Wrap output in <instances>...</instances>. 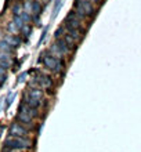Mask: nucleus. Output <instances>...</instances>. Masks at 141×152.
<instances>
[{
  "instance_id": "13",
  "label": "nucleus",
  "mask_w": 141,
  "mask_h": 152,
  "mask_svg": "<svg viewBox=\"0 0 141 152\" xmlns=\"http://www.w3.org/2000/svg\"><path fill=\"white\" fill-rule=\"evenodd\" d=\"M15 97H17V94L15 93H8V96H7V98H6V105H4V109L7 111L10 107H11V104H12V101L15 100Z\"/></svg>"
},
{
  "instance_id": "15",
  "label": "nucleus",
  "mask_w": 141,
  "mask_h": 152,
  "mask_svg": "<svg viewBox=\"0 0 141 152\" xmlns=\"http://www.w3.org/2000/svg\"><path fill=\"white\" fill-rule=\"evenodd\" d=\"M32 12L36 14V15L40 14V3H39L37 0H33L32 1Z\"/></svg>"
},
{
  "instance_id": "23",
  "label": "nucleus",
  "mask_w": 141,
  "mask_h": 152,
  "mask_svg": "<svg viewBox=\"0 0 141 152\" xmlns=\"http://www.w3.org/2000/svg\"><path fill=\"white\" fill-rule=\"evenodd\" d=\"M62 33H64V26H60V28H57V31L54 32V36H56V39H61Z\"/></svg>"
},
{
  "instance_id": "20",
  "label": "nucleus",
  "mask_w": 141,
  "mask_h": 152,
  "mask_svg": "<svg viewBox=\"0 0 141 152\" xmlns=\"http://www.w3.org/2000/svg\"><path fill=\"white\" fill-rule=\"evenodd\" d=\"M21 18L24 20V22H29V21H31V12L22 10V12H21Z\"/></svg>"
},
{
  "instance_id": "10",
  "label": "nucleus",
  "mask_w": 141,
  "mask_h": 152,
  "mask_svg": "<svg viewBox=\"0 0 141 152\" xmlns=\"http://www.w3.org/2000/svg\"><path fill=\"white\" fill-rule=\"evenodd\" d=\"M24 102L28 107H31V108H35V109H37L39 107H40V104H42V100H35V98H31V97H25L24 98Z\"/></svg>"
},
{
  "instance_id": "4",
  "label": "nucleus",
  "mask_w": 141,
  "mask_h": 152,
  "mask_svg": "<svg viewBox=\"0 0 141 152\" xmlns=\"http://www.w3.org/2000/svg\"><path fill=\"white\" fill-rule=\"evenodd\" d=\"M65 28L69 29H80V18L76 15V11H69L65 18Z\"/></svg>"
},
{
  "instance_id": "24",
  "label": "nucleus",
  "mask_w": 141,
  "mask_h": 152,
  "mask_svg": "<svg viewBox=\"0 0 141 152\" xmlns=\"http://www.w3.org/2000/svg\"><path fill=\"white\" fill-rule=\"evenodd\" d=\"M26 75H28L26 72H22L20 76H18V80H17V82H18V83H22V82L25 80V77H26Z\"/></svg>"
},
{
  "instance_id": "28",
  "label": "nucleus",
  "mask_w": 141,
  "mask_h": 152,
  "mask_svg": "<svg viewBox=\"0 0 141 152\" xmlns=\"http://www.w3.org/2000/svg\"><path fill=\"white\" fill-rule=\"evenodd\" d=\"M89 1H91V3L94 4V3H98V1H100V0H89Z\"/></svg>"
},
{
  "instance_id": "8",
  "label": "nucleus",
  "mask_w": 141,
  "mask_h": 152,
  "mask_svg": "<svg viewBox=\"0 0 141 152\" xmlns=\"http://www.w3.org/2000/svg\"><path fill=\"white\" fill-rule=\"evenodd\" d=\"M4 40H6L12 48L18 47L21 44V39L18 36H15V35H6V36H4Z\"/></svg>"
},
{
  "instance_id": "5",
  "label": "nucleus",
  "mask_w": 141,
  "mask_h": 152,
  "mask_svg": "<svg viewBox=\"0 0 141 152\" xmlns=\"http://www.w3.org/2000/svg\"><path fill=\"white\" fill-rule=\"evenodd\" d=\"M8 134H10V137H25L28 134V132H26V129H25L22 124L12 123L11 126H10Z\"/></svg>"
},
{
  "instance_id": "29",
  "label": "nucleus",
  "mask_w": 141,
  "mask_h": 152,
  "mask_svg": "<svg viewBox=\"0 0 141 152\" xmlns=\"http://www.w3.org/2000/svg\"><path fill=\"white\" fill-rule=\"evenodd\" d=\"M45 1H48V0H45Z\"/></svg>"
},
{
  "instance_id": "12",
  "label": "nucleus",
  "mask_w": 141,
  "mask_h": 152,
  "mask_svg": "<svg viewBox=\"0 0 141 152\" xmlns=\"http://www.w3.org/2000/svg\"><path fill=\"white\" fill-rule=\"evenodd\" d=\"M0 51L7 53V54H11V53H12V47L3 39V40H0Z\"/></svg>"
},
{
  "instance_id": "3",
  "label": "nucleus",
  "mask_w": 141,
  "mask_h": 152,
  "mask_svg": "<svg viewBox=\"0 0 141 152\" xmlns=\"http://www.w3.org/2000/svg\"><path fill=\"white\" fill-rule=\"evenodd\" d=\"M43 64H45V66L47 69H50V71H53V72H61V69H62V66H64V64H62V61L58 58V57L53 56V54H45V57H43Z\"/></svg>"
},
{
  "instance_id": "7",
  "label": "nucleus",
  "mask_w": 141,
  "mask_h": 152,
  "mask_svg": "<svg viewBox=\"0 0 141 152\" xmlns=\"http://www.w3.org/2000/svg\"><path fill=\"white\" fill-rule=\"evenodd\" d=\"M64 3H65V0H56V1H54V6H53V14H51V17H50V21H51V22L57 18V15H58L60 10L62 8Z\"/></svg>"
},
{
  "instance_id": "30",
  "label": "nucleus",
  "mask_w": 141,
  "mask_h": 152,
  "mask_svg": "<svg viewBox=\"0 0 141 152\" xmlns=\"http://www.w3.org/2000/svg\"><path fill=\"white\" fill-rule=\"evenodd\" d=\"M0 104H1V102H0Z\"/></svg>"
},
{
  "instance_id": "26",
  "label": "nucleus",
  "mask_w": 141,
  "mask_h": 152,
  "mask_svg": "<svg viewBox=\"0 0 141 152\" xmlns=\"http://www.w3.org/2000/svg\"><path fill=\"white\" fill-rule=\"evenodd\" d=\"M4 152H21V149H4Z\"/></svg>"
},
{
  "instance_id": "22",
  "label": "nucleus",
  "mask_w": 141,
  "mask_h": 152,
  "mask_svg": "<svg viewBox=\"0 0 141 152\" xmlns=\"http://www.w3.org/2000/svg\"><path fill=\"white\" fill-rule=\"evenodd\" d=\"M7 28H8V32H10V33H15L17 31H20V29H18V28H17V26H15V24H14L12 21H11V22H10V24H8V26H7Z\"/></svg>"
},
{
  "instance_id": "2",
  "label": "nucleus",
  "mask_w": 141,
  "mask_h": 152,
  "mask_svg": "<svg viewBox=\"0 0 141 152\" xmlns=\"http://www.w3.org/2000/svg\"><path fill=\"white\" fill-rule=\"evenodd\" d=\"M75 11L79 18H85L86 15H93L94 7L89 0H75Z\"/></svg>"
},
{
  "instance_id": "1",
  "label": "nucleus",
  "mask_w": 141,
  "mask_h": 152,
  "mask_svg": "<svg viewBox=\"0 0 141 152\" xmlns=\"http://www.w3.org/2000/svg\"><path fill=\"white\" fill-rule=\"evenodd\" d=\"M31 147V141L25 137H8L4 141V149H26Z\"/></svg>"
},
{
  "instance_id": "25",
  "label": "nucleus",
  "mask_w": 141,
  "mask_h": 152,
  "mask_svg": "<svg viewBox=\"0 0 141 152\" xmlns=\"http://www.w3.org/2000/svg\"><path fill=\"white\" fill-rule=\"evenodd\" d=\"M6 80H7V75H6V73H1V75H0V86H3V84L6 83Z\"/></svg>"
},
{
  "instance_id": "16",
  "label": "nucleus",
  "mask_w": 141,
  "mask_h": 152,
  "mask_svg": "<svg viewBox=\"0 0 141 152\" xmlns=\"http://www.w3.org/2000/svg\"><path fill=\"white\" fill-rule=\"evenodd\" d=\"M64 40H65V42H66V43H68V46H69V47H71V48H73V47H75V43H76V40L73 39V37L71 36V35H68V33H66V35H65V36H64Z\"/></svg>"
},
{
  "instance_id": "19",
  "label": "nucleus",
  "mask_w": 141,
  "mask_h": 152,
  "mask_svg": "<svg viewBox=\"0 0 141 152\" xmlns=\"http://www.w3.org/2000/svg\"><path fill=\"white\" fill-rule=\"evenodd\" d=\"M21 32L24 33L25 36H29L31 35V32H32V28H31V25H28V24H25L22 28H21Z\"/></svg>"
},
{
  "instance_id": "27",
  "label": "nucleus",
  "mask_w": 141,
  "mask_h": 152,
  "mask_svg": "<svg viewBox=\"0 0 141 152\" xmlns=\"http://www.w3.org/2000/svg\"><path fill=\"white\" fill-rule=\"evenodd\" d=\"M3 130H4V126H1V124H0V136H1V133H3Z\"/></svg>"
},
{
  "instance_id": "18",
  "label": "nucleus",
  "mask_w": 141,
  "mask_h": 152,
  "mask_svg": "<svg viewBox=\"0 0 141 152\" xmlns=\"http://www.w3.org/2000/svg\"><path fill=\"white\" fill-rule=\"evenodd\" d=\"M21 12H22V6L20 3L14 4V7H12V15H21Z\"/></svg>"
},
{
  "instance_id": "9",
  "label": "nucleus",
  "mask_w": 141,
  "mask_h": 152,
  "mask_svg": "<svg viewBox=\"0 0 141 152\" xmlns=\"http://www.w3.org/2000/svg\"><path fill=\"white\" fill-rule=\"evenodd\" d=\"M37 82H39V84L42 86V88H48L51 87L53 84V80L48 77V76H45V75H40L39 77H37Z\"/></svg>"
},
{
  "instance_id": "17",
  "label": "nucleus",
  "mask_w": 141,
  "mask_h": 152,
  "mask_svg": "<svg viewBox=\"0 0 141 152\" xmlns=\"http://www.w3.org/2000/svg\"><path fill=\"white\" fill-rule=\"evenodd\" d=\"M68 35H71V36H72L75 40H79L82 37L80 32H79V29H69V31H68Z\"/></svg>"
},
{
  "instance_id": "6",
  "label": "nucleus",
  "mask_w": 141,
  "mask_h": 152,
  "mask_svg": "<svg viewBox=\"0 0 141 152\" xmlns=\"http://www.w3.org/2000/svg\"><path fill=\"white\" fill-rule=\"evenodd\" d=\"M54 51L58 53V54L66 56V54H69V51H71V47H69L68 43H66L64 39H57L56 44H54Z\"/></svg>"
},
{
  "instance_id": "21",
  "label": "nucleus",
  "mask_w": 141,
  "mask_h": 152,
  "mask_svg": "<svg viewBox=\"0 0 141 152\" xmlns=\"http://www.w3.org/2000/svg\"><path fill=\"white\" fill-rule=\"evenodd\" d=\"M47 31H48V26H46V28H45V31H43V33H42L40 39H39V42H37V46H42V43L45 42V39H46V35H47Z\"/></svg>"
},
{
  "instance_id": "14",
  "label": "nucleus",
  "mask_w": 141,
  "mask_h": 152,
  "mask_svg": "<svg viewBox=\"0 0 141 152\" xmlns=\"http://www.w3.org/2000/svg\"><path fill=\"white\" fill-rule=\"evenodd\" d=\"M12 22L15 24V26H17L18 29H20V31H21V28H22V26L25 25L24 20L21 18V15H14V17H12Z\"/></svg>"
},
{
  "instance_id": "11",
  "label": "nucleus",
  "mask_w": 141,
  "mask_h": 152,
  "mask_svg": "<svg viewBox=\"0 0 141 152\" xmlns=\"http://www.w3.org/2000/svg\"><path fill=\"white\" fill-rule=\"evenodd\" d=\"M26 96L31 97V98H35V100H42V97H43V90H42V88H31Z\"/></svg>"
}]
</instances>
